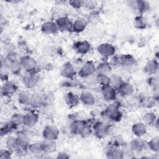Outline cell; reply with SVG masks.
<instances>
[{
    "mask_svg": "<svg viewBox=\"0 0 159 159\" xmlns=\"http://www.w3.org/2000/svg\"><path fill=\"white\" fill-rule=\"evenodd\" d=\"M112 63L116 66H131L135 65L136 61L135 58L130 55L122 56H117L112 58Z\"/></svg>",
    "mask_w": 159,
    "mask_h": 159,
    "instance_id": "6da1fadb",
    "label": "cell"
},
{
    "mask_svg": "<svg viewBox=\"0 0 159 159\" xmlns=\"http://www.w3.org/2000/svg\"><path fill=\"white\" fill-rule=\"evenodd\" d=\"M106 116L110 119L112 120H120L122 114L118 107L116 104H111L108 106L105 110Z\"/></svg>",
    "mask_w": 159,
    "mask_h": 159,
    "instance_id": "7a4b0ae2",
    "label": "cell"
},
{
    "mask_svg": "<svg viewBox=\"0 0 159 159\" xmlns=\"http://www.w3.org/2000/svg\"><path fill=\"white\" fill-rule=\"evenodd\" d=\"M98 53L104 57H110L114 55L115 47L111 43H104L100 44L98 47Z\"/></svg>",
    "mask_w": 159,
    "mask_h": 159,
    "instance_id": "3957f363",
    "label": "cell"
},
{
    "mask_svg": "<svg viewBox=\"0 0 159 159\" xmlns=\"http://www.w3.org/2000/svg\"><path fill=\"white\" fill-rule=\"evenodd\" d=\"M20 63L22 68L27 71H31L35 69L37 66V61L30 56H24L20 60Z\"/></svg>",
    "mask_w": 159,
    "mask_h": 159,
    "instance_id": "277c9868",
    "label": "cell"
},
{
    "mask_svg": "<svg viewBox=\"0 0 159 159\" xmlns=\"http://www.w3.org/2000/svg\"><path fill=\"white\" fill-rule=\"evenodd\" d=\"M43 136L45 139L55 140L59 136V130L54 125H47L43 130Z\"/></svg>",
    "mask_w": 159,
    "mask_h": 159,
    "instance_id": "5b68a950",
    "label": "cell"
},
{
    "mask_svg": "<svg viewBox=\"0 0 159 159\" xmlns=\"http://www.w3.org/2000/svg\"><path fill=\"white\" fill-rule=\"evenodd\" d=\"M102 95L106 101H111L116 99V91L110 85L104 86L102 87Z\"/></svg>",
    "mask_w": 159,
    "mask_h": 159,
    "instance_id": "8992f818",
    "label": "cell"
},
{
    "mask_svg": "<svg viewBox=\"0 0 159 159\" xmlns=\"http://www.w3.org/2000/svg\"><path fill=\"white\" fill-rule=\"evenodd\" d=\"M39 82V78L35 74H28L22 78V83L27 88L35 87Z\"/></svg>",
    "mask_w": 159,
    "mask_h": 159,
    "instance_id": "52a82bcc",
    "label": "cell"
},
{
    "mask_svg": "<svg viewBox=\"0 0 159 159\" xmlns=\"http://www.w3.org/2000/svg\"><path fill=\"white\" fill-rule=\"evenodd\" d=\"M96 70L94 64L92 61L86 62L81 68L79 74L83 77L89 76L93 74Z\"/></svg>",
    "mask_w": 159,
    "mask_h": 159,
    "instance_id": "ba28073f",
    "label": "cell"
},
{
    "mask_svg": "<svg viewBox=\"0 0 159 159\" xmlns=\"http://www.w3.org/2000/svg\"><path fill=\"white\" fill-rule=\"evenodd\" d=\"M39 116L34 112H28L22 117V123L27 127L34 126L38 121Z\"/></svg>",
    "mask_w": 159,
    "mask_h": 159,
    "instance_id": "9c48e42d",
    "label": "cell"
},
{
    "mask_svg": "<svg viewBox=\"0 0 159 159\" xmlns=\"http://www.w3.org/2000/svg\"><path fill=\"white\" fill-rule=\"evenodd\" d=\"M56 24L58 29L65 30H70L73 29V24L67 17H60L56 20Z\"/></svg>",
    "mask_w": 159,
    "mask_h": 159,
    "instance_id": "30bf717a",
    "label": "cell"
},
{
    "mask_svg": "<svg viewBox=\"0 0 159 159\" xmlns=\"http://www.w3.org/2000/svg\"><path fill=\"white\" fill-rule=\"evenodd\" d=\"M60 75L66 78H71L75 74V68L70 63H64L60 68Z\"/></svg>",
    "mask_w": 159,
    "mask_h": 159,
    "instance_id": "8fae6325",
    "label": "cell"
},
{
    "mask_svg": "<svg viewBox=\"0 0 159 159\" xmlns=\"http://www.w3.org/2000/svg\"><path fill=\"white\" fill-rule=\"evenodd\" d=\"M132 131L136 137H140L147 132V127L144 123L138 122L132 125Z\"/></svg>",
    "mask_w": 159,
    "mask_h": 159,
    "instance_id": "7c38bea8",
    "label": "cell"
},
{
    "mask_svg": "<svg viewBox=\"0 0 159 159\" xmlns=\"http://www.w3.org/2000/svg\"><path fill=\"white\" fill-rule=\"evenodd\" d=\"M130 148L135 152H141L145 147V142L140 137H137L134 139L130 143Z\"/></svg>",
    "mask_w": 159,
    "mask_h": 159,
    "instance_id": "4fadbf2b",
    "label": "cell"
},
{
    "mask_svg": "<svg viewBox=\"0 0 159 159\" xmlns=\"http://www.w3.org/2000/svg\"><path fill=\"white\" fill-rule=\"evenodd\" d=\"M108 126L101 122L96 123L94 126V132L98 137H104L107 132Z\"/></svg>",
    "mask_w": 159,
    "mask_h": 159,
    "instance_id": "5bb4252c",
    "label": "cell"
},
{
    "mask_svg": "<svg viewBox=\"0 0 159 159\" xmlns=\"http://www.w3.org/2000/svg\"><path fill=\"white\" fill-rule=\"evenodd\" d=\"M58 29L56 23L53 22H46L42 25V31L46 34H52L55 33Z\"/></svg>",
    "mask_w": 159,
    "mask_h": 159,
    "instance_id": "9a60e30c",
    "label": "cell"
},
{
    "mask_svg": "<svg viewBox=\"0 0 159 159\" xmlns=\"http://www.w3.org/2000/svg\"><path fill=\"white\" fill-rule=\"evenodd\" d=\"M158 69V62L155 60H151L148 61L145 67L144 71L148 75H154L157 73Z\"/></svg>",
    "mask_w": 159,
    "mask_h": 159,
    "instance_id": "2e32d148",
    "label": "cell"
},
{
    "mask_svg": "<svg viewBox=\"0 0 159 159\" xmlns=\"http://www.w3.org/2000/svg\"><path fill=\"white\" fill-rule=\"evenodd\" d=\"M43 152L45 153H52L55 151L57 148V145L53 140L49 139H44L43 141L42 142Z\"/></svg>",
    "mask_w": 159,
    "mask_h": 159,
    "instance_id": "e0dca14e",
    "label": "cell"
},
{
    "mask_svg": "<svg viewBox=\"0 0 159 159\" xmlns=\"http://www.w3.org/2000/svg\"><path fill=\"white\" fill-rule=\"evenodd\" d=\"M87 25L86 20L82 17H79L75 20L73 24V30L76 32L83 31Z\"/></svg>",
    "mask_w": 159,
    "mask_h": 159,
    "instance_id": "ac0fdd59",
    "label": "cell"
},
{
    "mask_svg": "<svg viewBox=\"0 0 159 159\" xmlns=\"http://www.w3.org/2000/svg\"><path fill=\"white\" fill-rule=\"evenodd\" d=\"M81 102L87 106H92L95 103V98L93 95L88 91H84L80 96Z\"/></svg>",
    "mask_w": 159,
    "mask_h": 159,
    "instance_id": "d6986e66",
    "label": "cell"
},
{
    "mask_svg": "<svg viewBox=\"0 0 159 159\" xmlns=\"http://www.w3.org/2000/svg\"><path fill=\"white\" fill-rule=\"evenodd\" d=\"M120 94L123 96L131 95L134 91V86L132 84L128 82H124L118 89Z\"/></svg>",
    "mask_w": 159,
    "mask_h": 159,
    "instance_id": "ffe728a7",
    "label": "cell"
},
{
    "mask_svg": "<svg viewBox=\"0 0 159 159\" xmlns=\"http://www.w3.org/2000/svg\"><path fill=\"white\" fill-rule=\"evenodd\" d=\"M17 89V86L15 83L11 81H6L4 83L1 88V94H10L14 93Z\"/></svg>",
    "mask_w": 159,
    "mask_h": 159,
    "instance_id": "44dd1931",
    "label": "cell"
},
{
    "mask_svg": "<svg viewBox=\"0 0 159 159\" xmlns=\"http://www.w3.org/2000/svg\"><path fill=\"white\" fill-rule=\"evenodd\" d=\"M86 123L83 120H78L74 121L71 125V130L75 134H80L84 127Z\"/></svg>",
    "mask_w": 159,
    "mask_h": 159,
    "instance_id": "7402d4cb",
    "label": "cell"
},
{
    "mask_svg": "<svg viewBox=\"0 0 159 159\" xmlns=\"http://www.w3.org/2000/svg\"><path fill=\"white\" fill-rule=\"evenodd\" d=\"M90 43L86 41L79 42L75 45V48L76 51L81 54H84L88 52L90 50Z\"/></svg>",
    "mask_w": 159,
    "mask_h": 159,
    "instance_id": "603a6c76",
    "label": "cell"
},
{
    "mask_svg": "<svg viewBox=\"0 0 159 159\" xmlns=\"http://www.w3.org/2000/svg\"><path fill=\"white\" fill-rule=\"evenodd\" d=\"M109 78H110L109 85L112 86L114 89L118 90L120 86L124 83L121 77L117 75H112L111 76H109Z\"/></svg>",
    "mask_w": 159,
    "mask_h": 159,
    "instance_id": "cb8c5ba5",
    "label": "cell"
},
{
    "mask_svg": "<svg viewBox=\"0 0 159 159\" xmlns=\"http://www.w3.org/2000/svg\"><path fill=\"white\" fill-rule=\"evenodd\" d=\"M32 94L27 91H21L18 95V100L20 103L24 105L30 104Z\"/></svg>",
    "mask_w": 159,
    "mask_h": 159,
    "instance_id": "d4e9b609",
    "label": "cell"
},
{
    "mask_svg": "<svg viewBox=\"0 0 159 159\" xmlns=\"http://www.w3.org/2000/svg\"><path fill=\"white\" fill-rule=\"evenodd\" d=\"M65 101L70 107H73L78 104L79 99L73 93H68L65 96Z\"/></svg>",
    "mask_w": 159,
    "mask_h": 159,
    "instance_id": "484cf974",
    "label": "cell"
},
{
    "mask_svg": "<svg viewBox=\"0 0 159 159\" xmlns=\"http://www.w3.org/2000/svg\"><path fill=\"white\" fill-rule=\"evenodd\" d=\"M6 145L7 147L11 150L19 152L20 150L17 138H15L14 137H9L7 139Z\"/></svg>",
    "mask_w": 159,
    "mask_h": 159,
    "instance_id": "4316f807",
    "label": "cell"
},
{
    "mask_svg": "<svg viewBox=\"0 0 159 159\" xmlns=\"http://www.w3.org/2000/svg\"><path fill=\"white\" fill-rule=\"evenodd\" d=\"M28 148L30 152L33 154H40L43 152L42 142H35L29 144Z\"/></svg>",
    "mask_w": 159,
    "mask_h": 159,
    "instance_id": "83f0119b",
    "label": "cell"
},
{
    "mask_svg": "<svg viewBox=\"0 0 159 159\" xmlns=\"http://www.w3.org/2000/svg\"><path fill=\"white\" fill-rule=\"evenodd\" d=\"M96 70L98 73L107 75L111 71V66L107 62H102L98 65Z\"/></svg>",
    "mask_w": 159,
    "mask_h": 159,
    "instance_id": "f1b7e54d",
    "label": "cell"
},
{
    "mask_svg": "<svg viewBox=\"0 0 159 159\" xmlns=\"http://www.w3.org/2000/svg\"><path fill=\"white\" fill-rule=\"evenodd\" d=\"M43 100H45V97L40 93H35L32 94V99L30 104L34 106H38L41 104Z\"/></svg>",
    "mask_w": 159,
    "mask_h": 159,
    "instance_id": "f546056e",
    "label": "cell"
},
{
    "mask_svg": "<svg viewBox=\"0 0 159 159\" xmlns=\"http://www.w3.org/2000/svg\"><path fill=\"white\" fill-rule=\"evenodd\" d=\"M107 155L109 158L113 159H120L124 157V153L122 151L117 148H112L109 150Z\"/></svg>",
    "mask_w": 159,
    "mask_h": 159,
    "instance_id": "4dcf8cb0",
    "label": "cell"
},
{
    "mask_svg": "<svg viewBox=\"0 0 159 159\" xmlns=\"http://www.w3.org/2000/svg\"><path fill=\"white\" fill-rule=\"evenodd\" d=\"M96 80L98 83L102 86L109 85L110 84V78L107 76V75L98 73L96 76Z\"/></svg>",
    "mask_w": 159,
    "mask_h": 159,
    "instance_id": "1f68e13d",
    "label": "cell"
},
{
    "mask_svg": "<svg viewBox=\"0 0 159 159\" xmlns=\"http://www.w3.org/2000/svg\"><path fill=\"white\" fill-rule=\"evenodd\" d=\"M135 6L140 12L147 11L150 7L148 2L145 1H136Z\"/></svg>",
    "mask_w": 159,
    "mask_h": 159,
    "instance_id": "d6a6232c",
    "label": "cell"
},
{
    "mask_svg": "<svg viewBox=\"0 0 159 159\" xmlns=\"http://www.w3.org/2000/svg\"><path fill=\"white\" fill-rule=\"evenodd\" d=\"M157 119L154 113L153 112H147L144 114L143 116V120L144 124L147 125H152L155 123V120Z\"/></svg>",
    "mask_w": 159,
    "mask_h": 159,
    "instance_id": "836d02e7",
    "label": "cell"
},
{
    "mask_svg": "<svg viewBox=\"0 0 159 159\" xmlns=\"http://www.w3.org/2000/svg\"><path fill=\"white\" fill-rule=\"evenodd\" d=\"M159 138L158 137H155L152 138L148 143L149 148L153 152H158L159 150V144H158Z\"/></svg>",
    "mask_w": 159,
    "mask_h": 159,
    "instance_id": "e575fe53",
    "label": "cell"
},
{
    "mask_svg": "<svg viewBox=\"0 0 159 159\" xmlns=\"http://www.w3.org/2000/svg\"><path fill=\"white\" fill-rule=\"evenodd\" d=\"M17 142L19 145V147L20 149L26 148L27 147H29V142L28 139L25 136H19L17 138Z\"/></svg>",
    "mask_w": 159,
    "mask_h": 159,
    "instance_id": "d590c367",
    "label": "cell"
},
{
    "mask_svg": "<svg viewBox=\"0 0 159 159\" xmlns=\"http://www.w3.org/2000/svg\"><path fill=\"white\" fill-rule=\"evenodd\" d=\"M135 25L139 29L144 28L145 26V22L144 19L141 16H138L135 19Z\"/></svg>",
    "mask_w": 159,
    "mask_h": 159,
    "instance_id": "8d00e7d4",
    "label": "cell"
},
{
    "mask_svg": "<svg viewBox=\"0 0 159 159\" xmlns=\"http://www.w3.org/2000/svg\"><path fill=\"white\" fill-rule=\"evenodd\" d=\"M92 132V129H91V127L88 125V124H86L84 127L83 128V130L81 131L80 135H81V137H87L88 136L90 135V134H91Z\"/></svg>",
    "mask_w": 159,
    "mask_h": 159,
    "instance_id": "74e56055",
    "label": "cell"
},
{
    "mask_svg": "<svg viewBox=\"0 0 159 159\" xmlns=\"http://www.w3.org/2000/svg\"><path fill=\"white\" fill-rule=\"evenodd\" d=\"M69 4L74 8H80L82 6V1L72 0L69 1Z\"/></svg>",
    "mask_w": 159,
    "mask_h": 159,
    "instance_id": "f35d334b",
    "label": "cell"
},
{
    "mask_svg": "<svg viewBox=\"0 0 159 159\" xmlns=\"http://www.w3.org/2000/svg\"><path fill=\"white\" fill-rule=\"evenodd\" d=\"M95 5V2L92 1H82V6H84L88 8H93Z\"/></svg>",
    "mask_w": 159,
    "mask_h": 159,
    "instance_id": "ab89813d",
    "label": "cell"
},
{
    "mask_svg": "<svg viewBox=\"0 0 159 159\" xmlns=\"http://www.w3.org/2000/svg\"><path fill=\"white\" fill-rule=\"evenodd\" d=\"M13 49H14V46L12 44L8 43V44L5 45V50L7 52V54L9 53L13 52Z\"/></svg>",
    "mask_w": 159,
    "mask_h": 159,
    "instance_id": "60d3db41",
    "label": "cell"
},
{
    "mask_svg": "<svg viewBox=\"0 0 159 159\" xmlns=\"http://www.w3.org/2000/svg\"><path fill=\"white\" fill-rule=\"evenodd\" d=\"M57 158H61V159H66L69 158V155L65 152H60L57 157Z\"/></svg>",
    "mask_w": 159,
    "mask_h": 159,
    "instance_id": "b9f144b4",
    "label": "cell"
}]
</instances>
